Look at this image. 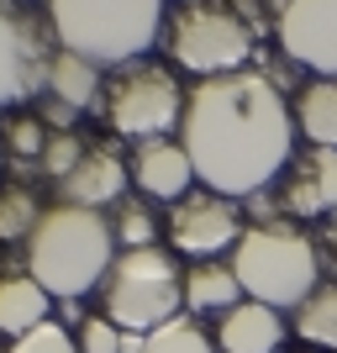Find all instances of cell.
Here are the masks:
<instances>
[{
	"label": "cell",
	"mask_w": 337,
	"mask_h": 353,
	"mask_svg": "<svg viewBox=\"0 0 337 353\" xmlns=\"http://www.w3.org/2000/svg\"><path fill=\"white\" fill-rule=\"evenodd\" d=\"M185 101L190 90H179V79L159 63H127V69L105 85V121L111 132L127 143H159L185 121Z\"/></svg>",
	"instance_id": "cell-7"
},
{
	"label": "cell",
	"mask_w": 337,
	"mask_h": 353,
	"mask_svg": "<svg viewBox=\"0 0 337 353\" xmlns=\"http://www.w3.org/2000/svg\"><path fill=\"white\" fill-rule=\"evenodd\" d=\"M300 132L311 148H337V79H311L300 90Z\"/></svg>",
	"instance_id": "cell-18"
},
{
	"label": "cell",
	"mask_w": 337,
	"mask_h": 353,
	"mask_svg": "<svg viewBox=\"0 0 337 353\" xmlns=\"http://www.w3.org/2000/svg\"><path fill=\"white\" fill-rule=\"evenodd\" d=\"M48 306H53V295L32 280V274H0V332L11 343L37 332V327L48 322Z\"/></svg>",
	"instance_id": "cell-16"
},
{
	"label": "cell",
	"mask_w": 337,
	"mask_h": 353,
	"mask_svg": "<svg viewBox=\"0 0 337 353\" xmlns=\"http://www.w3.org/2000/svg\"><path fill=\"white\" fill-rule=\"evenodd\" d=\"M37 221H43L37 190L6 179V185H0V243H27V237L37 232Z\"/></svg>",
	"instance_id": "cell-19"
},
{
	"label": "cell",
	"mask_w": 337,
	"mask_h": 353,
	"mask_svg": "<svg viewBox=\"0 0 337 353\" xmlns=\"http://www.w3.org/2000/svg\"><path fill=\"white\" fill-rule=\"evenodd\" d=\"M101 290V316H111L121 332H153V327L174 322L185 306V274H179L174 253L163 248H121Z\"/></svg>",
	"instance_id": "cell-5"
},
{
	"label": "cell",
	"mask_w": 337,
	"mask_h": 353,
	"mask_svg": "<svg viewBox=\"0 0 337 353\" xmlns=\"http://www.w3.org/2000/svg\"><path fill=\"white\" fill-rule=\"evenodd\" d=\"M169 53L179 69L201 74V79L237 74L253 59V27L221 0H190L169 21Z\"/></svg>",
	"instance_id": "cell-6"
},
{
	"label": "cell",
	"mask_w": 337,
	"mask_h": 353,
	"mask_svg": "<svg viewBox=\"0 0 337 353\" xmlns=\"http://www.w3.org/2000/svg\"><path fill=\"white\" fill-rule=\"evenodd\" d=\"M111 232L121 248H159V216L147 211V201H121L111 216Z\"/></svg>",
	"instance_id": "cell-22"
},
{
	"label": "cell",
	"mask_w": 337,
	"mask_h": 353,
	"mask_svg": "<svg viewBox=\"0 0 337 353\" xmlns=\"http://www.w3.org/2000/svg\"><path fill=\"white\" fill-rule=\"evenodd\" d=\"M85 153H90V143L79 132H53V137H48V148H43V159H37V169H43L48 179H59V185H63V179L79 169Z\"/></svg>",
	"instance_id": "cell-23"
},
{
	"label": "cell",
	"mask_w": 337,
	"mask_h": 353,
	"mask_svg": "<svg viewBox=\"0 0 337 353\" xmlns=\"http://www.w3.org/2000/svg\"><path fill=\"white\" fill-rule=\"evenodd\" d=\"M274 32L290 63L316 79H337V0H285Z\"/></svg>",
	"instance_id": "cell-10"
},
{
	"label": "cell",
	"mask_w": 337,
	"mask_h": 353,
	"mask_svg": "<svg viewBox=\"0 0 337 353\" xmlns=\"http://www.w3.org/2000/svg\"><path fill=\"white\" fill-rule=\"evenodd\" d=\"M48 27L27 0H0V105H21L48 90Z\"/></svg>",
	"instance_id": "cell-8"
},
{
	"label": "cell",
	"mask_w": 337,
	"mask_h": 353,
	"mask_svg": "<svg viewBox=\"0 0 337 353\" xmlns=\"http://www.w3.org/2000/svg\"><path fill=\"white\" fill-rule=\"evenodd\" d=\"M279 201H285L290 216H332L337 211V148H306L300 159H290Z\"/></svg>",
	"instance_id": "cell-11"
},
{
	"label": "cell",
	"mask_w": 337,
	"mask_h": 353,
	"mask_svg": "<svg viewBox=\"0 0 337 353\" xmlns=\"http://www.w3.org/2000/svg\"><path fill=\"white\" fill-rule=\"evenodd\" d=\"M48 27L59 48L101 63H137L163 32V0H48Z\"/></svg>",
	"instance_id": "cell-3"
},
{
	"label": "cell",
	"mask_w": 337,
	"mask_h": 353,
	"mask_svg": "<svg viewBox=\"0 0 337 353\" xmlns=\"http://www.w3.org/2000/svg\"><path fill=\"white\" fill-rule=\"evenodd\" d=\"M279 343H285V322L274 306H258V301H243L216 322L221 353H279Z\"/></svg>",
	"instance_id": "cell-14"
},
{
	"label": "cell",
	"mask_w": 337,
	"mask_h": 353,
	"mask_svg": "<svg viewBox=\"0 0 337 353\" xmlns=\"http://www.w3.org/2000/svg\"><path fill=\"white\" fill-rule=\"evenodd\" d=\"M59 190H63V206H85V211L121 206L127 201V163H121L116 148H90Z\"/></svg>",
	"instance_id": "cell-13"
},
{
	"label": "cell",
	"mask_w": 337,
	"mask_h": 353,
	"mask_svg": "<svg viewBox=\"0 0 337 353\" xmlns=\"http://www.w3.org/2000/svg\"><path fill=\"white\" fill-rule=\"evenodd\" d=\"M116 264V232L101 211L85 206H48L37 232L27 237V274L59 301H79L105 285Z\"/></svg>",
	"instance_id": "cell-2"
},
{
	"label": "cell",
	"mask_w": 337,
	"mask_h": 353,
	"mask_svg": "<svg viewBox=\"0 0 337 353\" xmlns=\"http://www.w3.org/2000/svg\"><path fill=\"white\" fill-rule=\"evenodd\" d=\"M232 306H243V285H237L232 264H190V274H185V311L190 316H205V311L227 316Z\"/></svg>",
	"instance_id": "cell-17"
},
{
	"label": "cell",
	"mask_w": 337,
	"mask_h": 353,
	"mask_svg": "<svg viewBox=\"0 0 337 353\" xmlns=\"http://www.w3.org/2000/svg\"><path fill=\"white\" fill-rule=\"evenodd\" d=\"M6 353H79V343L69 338V327H63V322H43L37 332L16 338Z\"/></svg>",
	"instance_id": "cell-25"
},
{
	"label": "cell",
	"mask_w": 337,
	"mask_h": 353,
	"mask_svg": "<svg viewBox=\"0 0 337 353\" xmlns=\"http://www.w3.org/2000/svg\"><path fill=\"white\" fill-rule=\"evenodd\" d=\"M48 127L37 117H11L6 121V148H11L16 159H43V148H48Z\"/></svg>",
	"instance_id": "cell-24"
},
{
	"label": "cell",
	"mask_w": 337,
	"mask_h": 353,
	"mask_svg": "<svg viewBox=\"0 0 337 353\" xmlns=\"http://www.w3.org/2000/svg\"><path fill=\"white\" fill-rule=\"evenodd\" d=\"M74 343H79V353H121V327L111 316H85Z\"/></svg>",
	"instance_id": "cell-26"
},
{
	"label": "cell",
	"mask_w": 337,
	"mask_h": 353,
	"mask_svg": "<svg viewBox=\"0 0 337 353\" xmlns=\"http://www.w3.org/2000/svg\"><path fill=\"white\" fill-rule=\"evenodd\" d=\"M163 227H169V243L185 259H216L221 248H237V237H243L237 201H227L216 190H190L185 201H174Z\"/></svg>",
	"instance_id": "cell-9"
},
{
	"label": "cell",
	"mask_w": 337,
	"mask_h": 353,
	"mask_svg": "<svg viewBox=\"0 0 337 353\" xmlns=\"http://www.w3.org/2000/svg\"><path fill=\"white\" fill-rule=\"evenodd\" d=\"M132 185L147 201H185L195 190V163L179 137H159V143H137L132 153Z\"/></svg>",
	"instance_id": "cell-12"
},
{
	"label": "cell",
	"mask_w": 337,
	"mask_h": 353,
	"mask_svg": "<svg viewBox=\"0 0 337 353\" xmlns=\"http://www.w3.org/2000/svg\"><path fill=\"white\" fill-rule=\"evenodd\" d=\"M179 143L205 190L243 201L274 185L295 159V111L258 69L201 79L185 101Z\"/></svg>",
	"instance_id": "cell-1"
},
{
	"label": "cell",
	"mask_w": 337,
	"mask_h": 353,
	"mask_svg": "<svg viewBox=\"0 0 337 353\" xmlns=\"http://www.w3.org/2000/svg\"><path fill=\"white\" fill-rule=\"evenodd\" d=\"M232 274L243 285L248 301L258 306H306L311 295L322 290V259L300 227L290 221H258L237 237L232 248Z\"/></svg>",
	"instance_id": "cell-4"
},
{
	"label": "cell",
	"mask_w": 337,
	"mask_h": 353,
	"mask_svg": "<svg viewBox=\"0 0 337 353\" xmlns=\"http://www.w3.org/2000/svg\"><path fill=\"white\" fill-rule=\"evenodd\" d=\"M295 332H300V343L337 348V285H322L306 306L295 311Z\"/></svg>",
	"instance_id": "cell-20"
},
{
	"label": "cell",
	"mask_w": 337,
	"mask_h": 353,
	"mask_svg": "<svg viewBox=\"0 0 337 353\" xmlns=\"http://www.w3.org/2000/svg\"><path fill=\"white\" fill-rule=\"evenodd\" d=\"M48 101L69 105V111H95L105 101L101 69L90 59H79V53H69V48H59L53 63H48Z\"/></svg>",
	"instance_id": "cell-15"
},
{
	"label": "cell",
	"mask_w": 337,
	"mask_h": 353,
	"mask_svg": "<svg viewBox=\"0 0 337 353\" xmlns=\"http://www.w3.org/2000/svg\"><path fill=\"white\" fill-rule=\"evenodd\" d=\"M327 243H332V253H337V221H332V232H327Z\"/></svg>",
	"instance_id": "cell-27"
},
{
	"label": "cell",
	"mask_w": 337,
	"mask_h": 353,
	"mask_svg": "<svg viewBox=\"0 0 337 353\" xmlns=\"http://www.w3.org/2000/svg\"><path fill=\"white\" fill-rule=\"evenodd\" d=\"M43 6H48V0H43Z\"/></svg>",
	"instance_id": "cell-28"
},
{
	"label": "cell",
	"mask_w": 337,
	"mask_h": 353,
	"mask_svg": "<svg viewBox=\"0 0 337 353\" xmlns=\"http://www.w3.org/2000/svg\"><path fill=\"white\" fill-rule=\"evenodd\" d=\"M143 353H221V348H216V338H211L195 316H185V311H179L174 322H163V327H153V332H147V348H143Z\"/></svg>",
	"instance_id": "cell-21"
}]
</instances>
